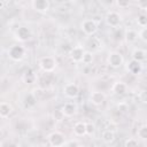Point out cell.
Returning a JSON list of instances; mask_svg holds the SVG:
<instances>
[{
  "mask_svg": "<svg viewBox=\"0 0 147 147\" xmlns=\"http://www.w3.org/2000/svg\"><path fill=\"white\" fill-rule=\"evenodd\" d=\"M101 139L105 144L107 145H110L115 141L116 139V136H115V132L111 131V130H105L102 133H101Z\"/></svg>",
  "mask_w": 147,
  "mask_h": 147,
  "instance_id": "cell-21",
  "label": "cell"
},
{
  "mask_svg": "<svg viewBox=\"0 0 147 147\" xmlns=\"http://www.w3.org/2000/svg\"><path fill=\"white\" fill-rule=\"evenodd\" d=\"M95 125H94V123H92V122H87L86 123V134L87 136H93L94 133H95Z\"/></svg>",
  "mask_w": 147,
  "mask_h": 147,
  "instance_id": "cell-27",
  "label": "cell"
},
{
  "mask_svg": "<svg viewBox=\"0 0 147 147\" xmlns=\"http://www.w3.org/2000/svg\"><path fill=\"white\" fill-rule=\"evenodd\" d=\"M37 101H38V100L36 99V96L33 95L32 92L26 93V94L24 95V98H23V105H24V107H25L26 109L33 108V107L37 105Z\"/></svg>",
  "mask_w": 147,
  "mask_h": 147,
  "instance_id": "cell-15",
  "label": "cell"
},
{
  "mask_svg": "<svg viewBox=\"0 0 147 147\" xmlns=\"http://www.w3.org/2000/svg\"><path fill=\"white\" fill-rule=\"evenodd\" d=\"M126 71L131 75H140L142 71V64L141 62H138L136 60H130L126 62Z\"/></svg>",
  "mask_w": 147,
  "mask_h": 147,
  "instance_id": "cell-12",
  "label": "cell"
},
{
  "mask_svg": "<svg viewBox=\"0 0 147 147\" xmlns=\"http://www.w3.org/2000/svg\"><path fill=\"white\" fill-rule=\"evenodd\" d=\"M131 57H132V60H136L138 62H141V61H144L147 57V53L142 48H134L132 51V53H131Z\"/></svg>",
  "mask_w": 147,
  "mask_h": 147,
  "instance_id": "cell-20",
  "label": "cell"
},
{
  "mask_svg": "<svg viewBox=\"0 0 147 147\" xmlns=\"http://www.w3.org/2000/svg\"><path fill=\"white\" fill-rule=\"evenodd\" d=\"M48 144L52 147H64L67 144L65 134L60 131H53L47 136Z\"/></svg>",
  "mask_w": 147,
  "mask_h": 147,
  "instance_id": "cell-2",
  "label": "cell"
},
{
  "mask_svg": "<svg viewBox=\"0 0 147 147\" xmlns=\"http://www.w3.org/2000/svg\"><path fill=\"white\" fill-rule=\"evenodd\" d=\"M107 63L110 68L118 69L124 64V57L119 52L111 51V52H109V54L107 56Z\"/></svg>",
  "mask_w": 147,
  "mask_h": 147,
  "instance_id": "cell-4",
  "label": "cell"
},
{
  "mask_svg": "<svg viewBox=\"0 0 147 147\" xmlns=\"http://www.w3.org/2000/svg\"><path fill=\"white\" fill-rule=\"evenodd\" d=\"M124 147H139L138 140L134 138H127L124 142Z\"/></svg>",
  "mask_w": 147,
  "mask_h": 147,
  "instance_id": "cell-25",
  "label": "cell"
},
{
  "mask_svg": "<svg viewBox=\"0 0 147 147\" xmlns=\"http://www.w3.org/2000/svg\"><path fill=\"white\" fill-rule=\"evenodd\" d=\"M138 99L142 103H147V90H141L138 94Z\"/></svg>",
  "mask_w": 147,
  "mask_h": 147,
  "instance_id": "cell-28",
  "label": "cell"
},
{
  "mask_svg": "<svg viewBox=\"0 0 147 147\" xmlns=\"http://www.w3.org/2000/svg\"><path fill=\"white\" fill-rule=\"evenodd\" d=\"M79 147H88V146H86V145H84V144H80Z\"/></svg>",
  "mask_w": 147,
  "mask_h": 147,
  "instance_id": "cell-33",
  "label": "cell"
},
{
  "mask_svg": "<svg viewBox=\"0 0 147 147\" xmlns=\"http://www.w3.org/2000/svg\"><path fill=\"white\" fill-rule=\"evenodd\" d=\"M22 80H23L24 84L31 85V84L36 83L37 76H36V74H34V71H33L32 69H28V70H25V71L23 72V75H22Z\"/></svg>",
  "mask_w": 147,
  "mask_h": 147,
  "instance_id": "cell-14",
  "label": "cell"
},
{
  "mask_svg": "<svg viewBox=\"0 0 147 147\" xmlns=\"http://www.w3.org/2000/svg\"><path fill=\"white\" fill-rule=\"evenodd\" d=\"M137 137L141 140H147V125H141L137 131Z\"/></svg>",
  "mask_w": 147,
  "mask_h": 147,
  "instance_id": "cell-23",
  "label": "cell"
},
{
  "mask_svg": "<svg viewBox=\"0 0 147 147\" xmlns=\"http://www.w3.org/2000/svg\"><path fill=\"white\" fill-rule=\"evenodd\" d=\"M111 91L116 95H123L127 91V85L124 82H116V83H114V85L111 87Z\"/></svg>",
  "mask_w": 147,
  "mask_h": 147,
  "instance_id": "cell-19",
  "label": "cell"
},
{
  "mask_svg": "<svg viewBox=\"0 0 147 147\" xmlns=\"http://www.w3.org/2000/svg\"><path fill=\"white\" fill-rule=\"evenodd\" d=\"M7 55H8V57H9L11 61H14V62H20V61H22V60L24 59V56H25V48H24V46L18 45V44L13 45V46H10V47L8 48Z\"/></svg>",
  "mask_w": 147,
  "mask_h": 147,
  "instance_id": "cell-1",
  "label": "cell"
},
{
  "mask_svg": "<svg viewBox=\"0 0 147 147\" xmlns=\"http://www.w3.org/2000/svg\"><path fill=\"white\" fill-rule=\"evenodd\" d=\"M61 110H62L64 117H72V116H75V115L77 114V111H78V106H77V103L74 102V101H68V102H65V103L61 107Z\"/></svg>",
  "mask_w": 147,
  "mask_h": 147,
  "instance_id": "cell-10",
  "label": "cell"
},
{
  "mask_svg": "<svg viewBox=\"0 0 147 147\" xmlns=\"http://www.w3.org/2000/svg\"><path fill=\"white\" fill-rule=\"evenodd\" d=\"M93 60H94L93 53H92L91 51H85V53H84V55H83L82 62H83L84 64H91V63L93 62Z\"/></svg>",
  "mask_w": 147,
  "mask_h": 147,
  "instance_id": "cell-22",
  "label": "cell"
},
{
  "mask_svg": "<svg viewBox=\"0 0 147 147\" xmlns=\"http://www.w3.org/2000/svg\"><path fill=\"white\" fill-rule=\"evenodd\" d=\"M63 94L68 99H76L79 95V86L75 83H68L63 86Z\"/></svg>",
  "mask_w": 147,
  "mask_h": 147,
  "instance_id": "cell-9",
  "label": "cell"
},
{
  "mask_svg": "<svg viewBox=\"0 0 147 147\" xmlns=\"http://www.w3.org/2000/svg\"><path fill=\"white\" fill-rule=\"evenodd\" d=\"M124 38H125V41L127 44H134L138 38H139V34L136 30L133 29H126L125 32H124Z\"/></svg>",
  "mask_w": 147,
  "mask_h": 147,
  "instance_id": "cell-18",
  "label": "cell"
},
{
  "mask_svg": "<svg viewBox=\"0 0 147 147\" xmlns=\"http://www.w3.org/2000/svg\"><path fill=\"white\" fill-rule=\"evenodd\" d=\"M80 29L86 36H93L98 31V23L93 18H85L80 23Z\"/></svg>",
  "mask_w": 147,
  "mask_h": 147,
  "instance_id": "cell-5",
  "label": "cell"
},
{
  "mask_svg": "<svg viewBox=\"0 0 147 147\" xmlns=\"http://www.w3.org/2000/svg\"><path fill=\"white\" fill-rule=\"evenodd\" d=\"M79 142L77 140H70V141H67L65 144V147H79Z\"/></svg>",
  "mask_w": 147,
  "mask_h": 147,
  "instance_id": "cell-32",
  "label": "cell"
},
{
  "mask_svg": "<svg viewBox=\"0 0 147 147\" xmlns=\"http://www.w3.org/2000/svg\"><path fill=\"white\" fill-rule=\"evenodd\" d=\"M84 53H85L84 47H82V46H75V47H72V48L70 49V52H69V57L71 59V61L76 62V63H79V62H82V60H83Z\"/></svg>",
  "mask_w": 147,
  "mask_h": 147,
  "instance_id": "cell-11",
  "label": "cell"
},
{
  "mask_svg": "<svg viewBox=\"0 0 147 147\" xmlns=\"http://www.w3.org/2000/svg\"><path fill=\"white\" fill-rule=\"evenodd\" d=\"M13 113V106L9 102L2 101L0 103V117L1 118H7L9 115Z\"/></svg>",
  "mask_w": 147,
  "mask_h": 147,
  "instance_id": "cell-16",
  "label": "cell"
},
{
  "mask_svg": "<svg viewBox=\"0 0 147 147\" xmlns=\"http://www.w3.org/2000/svg\"><path fill=\"white\" fill-rule=\"evenodd\" d=\"M138 34H139V38H140L142 41L147 42V28H142V29L138 32Z\"/></svg>",
  "mask_w": 147,
  "mask_h": 147,
  "instance_id": "cell-30",
  "label": "cell"
},
{
  "mask_svg": "<svg viewBox=\"0 0 147 147\" xmlns=\"http://www.w3.org/2000/svg\"><path fill=\"white\" fill-rule=\"evenodd\" d=\"M38 65L44 72H52L55 70L57 63H56L55 57H53L51 55H46V56H42L39 59Z\"/></svg>",
  "mask_w": 147,
  "mask_h": 147,
  "instance_id": "cell-3",
  "label": "cell"
},
{
  "mask_svg": "<svg viewBox=\"0 0 147 147\" xmlns=\"http://www.w3.org/2000/svg\"><path fill=\"white\" fill-rule=\"evenodd\" d=\"M106 94L103 93V92H101V91H93V92H91V94H90V102L92 103V105H94V106H101L105 101H106Z\"/></svg>",
  "mask_w": 147,
  "mask_h": 147,
  "instance_id": "cell-13",
  "label": "cell"
},
{
  "mask_svg": "<svg viewBox=\"0 0 147 147\" xmlns=\"http://www.w3.org/2000/svg\"><path fill=\"white\" fill-rule=\"evenodd\" d=\"M72 132L76 137H84L86 134V123L85 122H77L72 127Z\"/></svg>",
  "mask_w": 147,
  "mask_h": 147,
  "instance_id": "cell-17",
  "label": "cell"
},
{
  "mask_svg": "<svg viewBox=\"0 0 147 147\" xmlns=\"http://www.w3.org/2000/svg\"><path fill=\"white\" fill-rule=\"evenodd\" d=\"M53 118H54V121H56V122H61V121L64 118V115H63L62 110H61V109H55V110L53 111Z\"/></svg>",
  "mask_w": 147,
  "mask_h": 147,
  "instance_id": "cell-26",
  "label": "cell"
},
{
  "mask_svg": "<svg viewBox=\"0 0 147 147\" xmlns=\"http://www.w3.org/2000/svg\"><path fill=\"white\" fill-rule=\"evenodd\" d=\"M14 38H15L17 41H20V42H26V41H29V40L32 38V32H31V30H30L28 26L21 25V26H18V28L15 30V32H14Z\"/></svg>",
  "mask_w": 147,
  "mask_h": 147,
  "instance_id": "cell-6",
  "label": "cell"
},
{
  "mask_svg": "<svg viewBox=\"0 0 147 147\" xmlns=\"http://www.w3.org/2000/svg\"><path fill=\"white\" fill-rule=\"evenodd\" d=\"M106 23L108 26L110 28H117L121 23H122V15L118 13V11H115V10H110L106 14Z\"/></svg>",
  "mask_w": 147,
  "mask_h": 147,
  "instance_id": "cell-7",
  "label": "cell"
},
{
  "mask_svg": "<svg viewBox=\"0 0 147 147\" xmlns=\"http://www.w3.org/2000/svg\"><path fill=\"white\" fill-rule=\"evenodd\" d=\"M115 3H116V6L119 7L121 9H125V8H127V7L130 6V2L126 1V0H117Z\"/></svg>",
  "mask_w": 147,
  "mask_h": 147,
  "instance_id": "cell-29",
  "label": "cell"
},
{
  "mask_svg": "<svg viewBox=\"0 0 147 147\" xmlns=\"http://www.w3.org/2000/svg\"><path fill=\"white\" fill-rule=\"evenodd\" d=\"M137 7L142 9V10H147V0H139L136 2Z\"/></svg>",
  "mask_w": 147,
  "mask_h": 147,
  "instance_id": "cell-31",
  "label": "cell"
},
{
  "mask_svg": "<svg viewBox=\"0 0 147 147\" xmlns=\"http://www.w3.org/2000/svg\"><path fill=\"white\" fill-rule=\"evenodd\" d=\"M137 24L140 28H147V15L146 14H140L137 17Z\"/></svg>",
  "mask_w": 147,
  "mask_h": 147,
  "instance_id": "cell-24",
  "label": "cell"
},
{
  "mask_svg": "<svg viewBox=\"0 0 147 147\" xmlns=\"http://www.w3.org/2000/svg\"><path fill=\"white\" fill-rule=\"evenodd\" d=\"M31 7L40 14H46L51 9V2L48 0H32Z\"/></svg>",
  "mask_w": 147,
  "mask_h": 147,
  "instance_id": "cell-8",
  "label": "cell"
}]
</instances>
